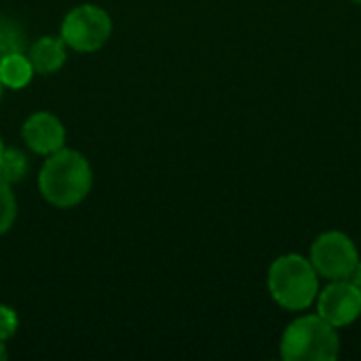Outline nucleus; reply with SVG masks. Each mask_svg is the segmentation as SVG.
<instances>
[{
  "label": "nucleus",
  "mask_w": 361,
  "mask_h": 361,
  "mask_svg": "<svg viewBox=\"0 0 361 361\" xmlns=\"http://www.w3.org/2000/svg\"><path fill=\"white\" fill-rule=\"evenodd\" d=\"M27 36L19 21L0 15V59L11 53H25Z\"/></svg>",
  "instance_id": "nucleus-10"
},
{
  "label": "nucleus",
  "mask_w": 361,
  "mask_h": 361,
  "mask_svg": "<svg viewBox=\"0 0 361 361\" xmlns=\"http://www.w3.org/2000/svg\"><path fill=\"white\" fill-rule=\"evenodd\" d=\"M21 137L25 146L42 157H49L63 148L66 129L61 121L51 112H34L25 118L21 127Z\"/></svg>",
  "instance_id": "nucleus-7"
},
{
  "label": "nucleus",
  "mask_w": 361,
  "mask_h": 361,
  "mask_svg": "<svg viewBox=\"0 0 361 361\" xmlns=\"http://www.w3.org/2000/svg\"><path fill=\"white\" fill-rule=\"evenodd\" d=\"M112 34L110 15L97 4H78L61 21V38L66 47L78 53L99 51Z\"/></svg>",
  "instance_id": "nucleus-4"
},
{
  "label": "nucleus",
  "mask_w": 361,
  "mask_h": 361,
  "mask_svg": "<svg viewBox=\"0 0 361 361\" xmlns=\"http://www.w3.org/2000/svg\"><path fill=\"white\" fill-rule=\"evenodd\" d=\"M27 169H30V161L25 152L17 148H4V154L0 159V180L8 184L21 182L27 176Z\"/></svg>",
  "instance_id": "nucleus-11"
},
{
  "label": "nucleus",
  "mask_w": 361,
  "mask_h": 361,
  "mask_svg": "<svg viewBox=\"0 0 361 361\" xmlns=\"http://www.w3.org/2000/svg\"><path fill=\"white\" fill-rule=\"evenodd\" d=\"M0 95H2V82H0Z\"/></svg>",
  "instance_id": "nucleus-17"
},
{
  "label": "nucleus",
  "mask_w": 361,
  "mask_h": 361,
  "mask_svg": "<svg viewBox=\"0 0 361 361\" xmlns=\"http://www.w3.org/2000/svg\"><path fill=\"white\" fill-rule=\"evenodd\" d=\"M349 279H351V281H353V283H355V286L361 290V260L357 262V267L353 269V273H351V277H349Z\"/></svg>",
  "instance_id": "nucleus-14"
},
{
  "label": "nucleus",
  "mask_w": 361,
  "mask_h": 361,
  "mask_svg": "<svg viewBox=\"0 0 361 361\" xmlns=\"http://www.w3.org/2000/svg\"><path fill=\"white\" fill-rule=\"evenodd\" d=\"M27 57L36 74H42V76L55 74L66 63V57H68L66 42L61 36H42L30 47Z\"/></svg>",
  "instance_id": "nucleus-8"
},
{
  "label": "nucleus",
  "mask_w": 361,
  "mask_h": 361,
  "mask_svg": "<svg viewBox=\"0 0 361 361\" xmlns=\"http://www.w3.org/2000/svg\"><path fill=\"white\" fill-rule=\"evenodd\" d=\"M17 220V199L8 182L0 180V235L8 233Z\"/></svg>",
  "instance_id": "nucleus-12"
},
{
  "label": "nucleus",
  "mask_w": 361,
  "mask_h": 361,
  "mask_svg": "<svg viewBox=\"0 0 361 361\" xmlns=\"http://www.w3.org/2000/svg\"><path fill=\"white\" fill-rule=\"evenodd\" d=\"M309 260L317 275L328 281L349 279L360 262V252L349 235L341 231H326L313 241Z\"/></svg>",
  "instance_id": "nucleus-5"
},
{
  "label": "nucleus",
  "mask_w": 361,
  "mask_h": 361,
  "mask_svg": "<svg viewBox=\"0 0 361 361\" xmlns=\"http://www.w3.org/2000/svg\"><path fill=\"white\" fill-rule=\"evenodd\" d=\"M17 328H19V317H17L15 309L0 305V341L2 343L11 341L17 334Z\"/></svg>",
  "instance_id": "nucleus-13"
},
{
  "label": "nucleus",
  "mask_w": 361,
  "mask_h": 361,
  "mask_svg": "<svg viewBox=\"0 0 361 361\" xmlns=\"http://www.w3.org/2000/svg\"><path fill=\"white\" fill-rule=\"evenodd\" d=\"M91 186L93 169L87 157L72 148H61L49 154L38 173L42 199L57 209H70L82 203L91 192Z\"/></svg>",
  "instance_id": "nucleus-1"
},
{
  "label": "nucleus",
  "mask_w": 361,
  "mask_h": 361,
  "mask_svg": "<svg viewBox=\"0 0 361 361\" xmlns=\"http://www.w3.org/2000/svg\"><path fill=\"white\" fill-rule=\"evenodd\" d=\"M4 148H6V146H4V142H2V135H0V159H2V154H4Z\"/></svg>",
  "instance_id": "nucleus-16"
},
{
  "label": "nucleus",
  "mask_w": 361,
  "mask_h": 361,
  "mask_svg": "<svg viewBox=\"0 0 361 361\" xmlns=\"http://www.w3.org/2000/svg\"><path fill=\"white\" fill-rule=\"evenodd\" d=\"M353 2H357V4H361V0H353Z\"/></svg>",
  "instance_id": "nucleus-18"
},
{
  "label": "nucleus",
  "mask_w": 361,
  "mask_h": 361,
  "mask_svg": "<svg viewBox=\"0 0 361 361\" xmlns=\"http://www.w3.org/2000/svg\"><path fill=\"white\" fill-rule=\"evenodd\" d=\"M267 286L271 298L286 311L309 309L319 294V275L309 258L283 254L269 267Z\"/></svg>",
  "instance_id": "nucleus-2"
},
{
  "label": "nucleus",
  "mask_w": 361,
  "mask_h": 361,
  "mask_svg": "<svg viewBox=\"0 0 361 361\" xmlns=\"http://www.w3.org/2000/svg\"><path fill=\"white\" fill-rule=\"evenodd\" d=\"M34 76L32 61L25 53H11L0 59V82L6 89H23Z\"/></svg>",
  "instance_id": "nucleus-9"
},
{
  "label": "nucleus",
  "mask_w": 361,
  "mask_h": 361,
  "mask_svg": "<svg viewBox=\"0 0 361 361\" xmlns=\"http://www.w3.org/2000/svg\"><path fill=\"white\" fill-rule=\"evenodd\" d=\"M8 357V351H6V347H4V343L0 341V361H4Z\"/></svg>",
  "instance_id": "nucleus-15"
},
{
  "label": "nucleus",
  "mask_w": 361,
  "mask_h": 361,
  "mask_svg": "<svg viewBox=\"0 0 361 361\" xmlns=\"http://www.w3.org/2000/svg\"><path fill=\"white\" fill-rule=\"evenodd\" d=\"M279 353L286 361H334L341 355V338L322 315H300L283 330Z\"/></svg>",
  "instance_id": "nucleus-3"
},
{
  "label": "nucleus",
  "mask_w": 361,
  "mask_h": 361,
  "mask_svg": "<svg viewBox=\"0 0 361 361\" xmlns=\"http://www.w3.org/2000/svg\"><path fill=\"white\" fill-rule=\"evenodd\" d=\"M317 315L336 330L357 322L361 315V290L351 279H334L317 294Z\"/></svg>",
  "instance_id": "nucleus-6"
}]
</instances>
